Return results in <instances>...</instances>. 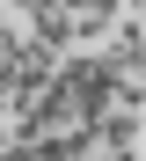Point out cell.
Wrapping results in <instances>:
<instances>
[{
	"mask_svg": "<svg viewBox=\"0 0 146 161\" xmlns=\"http://www.w3.org/2000/svg\"><path fill=\"white\" fill-rule=\"evenodd\" d=\"M29 22H37V30H29L37 44H51V51H66V44H73V22H66V8H51V0H44Z\"/></svg>",
	"mask_w": 146,
	"mask_h": 161,
	"instance_id": "cell-1",
	"label": "cell"
},
{
	"mask_svg": "<svg viewBox=\"0 0 146 161\" xmlns=\"http://www.w3.org/2000/svg\"><path fill=\"white\" fill-rule=\"evenodd\" d=\"M66 22H73V44H80V37H102L110 22H117V0H88V8H73Z\"/></svg>",
	"mask_w": 146,
	"mask_h": 161,
	"instance_id": "cell-2",
	"label": "cell"
},
{
	"mask_svg": "<svg viewBox=\"0 0 146 161\" xmlns=\"http://www.w3.org/2000/svg\"><path fill=\"white\" fill-rule=\"evenodd\" d=\"M0 161H37V139H0Z\"/></svg>",
	"mask_w": 146,
	"mask_h": 161,
	"instance_id": "cell-3",
	"label": "cell"
},
{
	"mask_svg": "<svg viewBox=\"0 0 146 161\" xmlns=\"http://www.w3.org/2000/svg\"><path fill=\"white\" fill-rule=\"evenodd\" d=\"M8 44H15V30H8V15H0V59H8Z\"/></svg>",
	"mask_w": 146,
	"mask_h": 161,
	"instance_id": "cell-4",
	"label": "cell"
},
{
	"mask_svg": "<svg viewBox=\"0 0 146 161\" xmlns=\"http://www.w3.org/2000/svg\"><path fill=\"white\" fill-rule=\"evenodd\" d=\"M102 161H139V154H102Z\"/></svg>",
	"mask_w": 146,
	"mask_h": 161,
	"instance_id": "cell-5",
	"label": "cell"
}]
</instances>
